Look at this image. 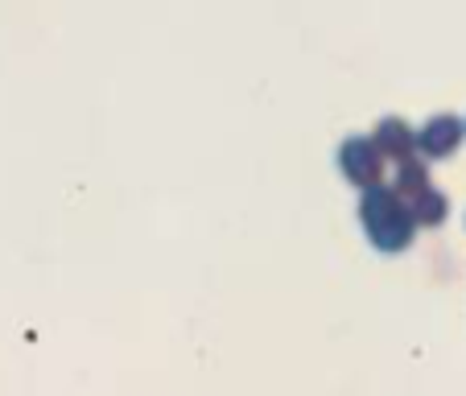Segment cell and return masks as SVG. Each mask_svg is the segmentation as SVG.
I'll use <instances>...</instances> for the list:
<instances>
[{
    "instance_id": "3957f363",
    "label": "cell",
    "mask_w": 466,
    "mask_h": 396,
    "mask_svg": "<svg viewBox=\"0 0 466 396\" xmlns=\"http://www.w3.org/2000/svg\"><path fill=\"white\" fill-rule=\"evenodd\" d=\"M458 141H462V124H458L454 116H438V120H430L421 132V145L430 153H450Z\"/></svg>"
},
{
    "instance_id": "277c9868",
    "label": "cell",
    "mask_w": 466,
    "mask_h": 396,
    "mask_svg": "<svg viewBox=\"0 0 466 396\" xmlns=\"http://www.w3.org/2000/svg\"><path fill=\"white\" fill-rule=\"evenodd\" d=\"M380 149L384 153H405L409 145H413V132H409V124L405 120H392V116H388V120H380Z\"/></svg>"
},
{
    "instance_id": "5b68a950",
    "label": "cell",
    "mask_w": 466,
    "mask_h": 396,
    "mask_svg": "<svg viewBox=\"0 0 466 396\" xmlns=\"http://www.w3.org/2000/svg\"><path fill=\"white\" fill-rule=\"evenodd\" d=\"M441 215H446V203H441V194H438V190H425L421 203H417V219H433V223H438Z\"/></svg>"
},
{
    "instance_id": "8992f818",
    "label": "cell",
    "mask_w": 466,
    "mask_h": 396,
    "mask_svg": "<svg viewBox=\"0 0 466 396\" xmlns=\"http://www.w3.org/2000/svg\"><path fill=\"white\" fill-rule=\"evenodd\" d=\"M400 182L417 186V182H421V166H417V161H405V169H400Z\"/></svg>"
},
{
    "instance_id": "7a4b0ae2",
    "label": "cell",
    "mask_w": 466,
    "mask_h": 396,
    "mask_svg": "<svg viewBox=\"0 0 466 396\" xmlns=\"http://www.w3.org/2000/svg\"><path fill=\"white\" fill-rule=\"evenodd\" d=\"M343 169H347V178H355V182H376L380 178V149L371 141H363V137H351V141L343 145Z\"/></svg>"
},
{
    "instance_id": "6da1fadb",
    "label": "cell",
    "mask_w": 466,
    "mask_h": 396,
    "mask_svg": "<svg viewBox=\"0 0 466 396\" xmlns=\"http://www.w3.org/2000/svg\"><path fill=\"white\" fill-rule=\"evenodd\" d=\"M360 215H363V223L371 228V239H376L380 248H405L409 236H413V215L396 203L392 190H380V186L376 190H368Z\"/></svg>"
}]
</instances>
